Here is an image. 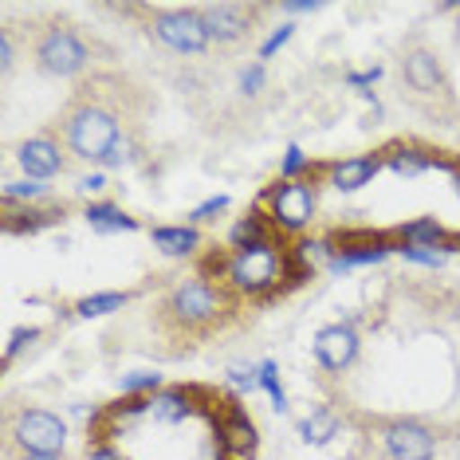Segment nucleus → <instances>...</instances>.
Here are the masks:
<instances>
[{"instance_id": "obj_1", "label": "nucleus", "mask_w": 460, "mask_h": 460, "mask_svg": "<svg viewBox=\"0 0 460 460\" xmlns=\"http://www.w3.org/2000/svg\"><path fill=\"white\" fill-rule=\"evenodd\" d=\"M225 279L240 296H268L291 279V252H284L276 240H260L225 260Z\"/></svg>"}, {"instance_id": "obj_2", "label": "nucleus", "mask_w": 460, "mask_h": 460, "mask_svg": "<svg viewBox=\"0 0 460 460\" xmlns=\"http://www.w3.org/2000/svg\"><path fill=\"white\" fill-rule=\"evenodd\" d=\"M122 138V122L119 114L99 107V102H83L67 114V150L75 158H87V162H102L107 150Z\"/></svg>"}, {"instance_id": "obj_3", "label": "nucleus", "mask_w": 460, "mask_h": 460, "mask_svg": "<svg viewBox=\"0 0 460 460\" xmlns=\"http://www.w3.org/2000/svg\"><path fill=\"white\" fill-rule=\"evenodd\" d=\"M170 319L185 331H205L208 323H217L225 315V296L217 284H208L205 276H193V279H181L173 291H170V303H165Z\"/></svg>"}, {"instance_id": "obj_4", "label": "nucleus", "mask_w": 460, "mask_h": 460, "mask_svg": "<svg viewBox=\"0 0 460 460\" xmlns=\"http://www.w3.org/2000/svg\"><path fill=\"white\" fill-rule=\"evenodd\" d=\"M264 205H268V221L276 233H288V236H299L303 228H311V221H315V185L311 181H276L268 190L264 197Z\"/></svg>"}, {"instance_id": "obj_5", "label": "nucleus", "mask_w": 460, "mask_h": 460, "mask_svg": "<svg viewBox=\"0 0 460 460\" xmlns=\"http://www.w3.org/2000/svg\"><path fill=\"white\" fill-rule=\"evenodd\" d=\"M150 28H154V36H158L165 48L181 51V56H201V51L213 44L197 8H170V13H158Z\"/></svg>"}, {"instance_id": "obj_6", "label": "nucleus", "mask_w": 460, "mask_h": 460, "mask_svg": "<svg viewBox=\"0 0 460 460\" xmlns=\"http://www.w3.org/2000/svg\"><path fill=\"white\" fill-rule=\"evenodd\" d=\"M36 59H40V67H44L48 75L67 79V75H79V71L87 67L91 51L75 32H71V28H48V32L40 36V44H36Z\"/></svg>"}, {"instance_id": "obj_7", "label": "nucleus", "mask_w": 460, "mask_h": 460, "mask_svg": "<svg viewBox=\"0 0 460 460\" xmlns=\"http://www.w3.org/2000/svg\"><path fill=\"white\" fill-rule=\"evenodd\" d=\"M13 437L24 453L59 456V448H64V441H67V425L48 410H24L13 425Z\"/></svg>"}, {"instance_id": "obj_8", "label": "nucleus", "mask_w": 460, "mask_h": 460, "mask_svg": "<svg viewBox=\"0 0 460 460\" xmlns=\"http://www.w3.org/2000/svg\"><path fill=\"white\" fill-rule=\"evenodd\" d=\"M358 331L350 327V323H331V327H323L315 334V342H311V354H315V362L323 366V370L331 374H342L347 366L358 358Z\"/></svg>"}, {"instance_id": "obj_9", "label": "nucleus", "mask_w": 460, "mask_h": 460, "mask_svg": "<svg viewBox=\"0 0 460 460\" xmlns=\"http://www.w3.org/2000/svg\"><path fill=\"white\" fill-rule=\"evenodd\" d=\"M382 441L390 460H433L437 453V437L421 421H390Z\"/></svg>"}, {"instance_id": "obj_10", "label": "nucleus", "mask_w": 460, "mask_h": 460, "mask_svg": "<svg viewBox=\"0 0 460 460\" xmlns=\"http://www.w3.org/2000/svg\"><path fill=\"white\" fill-rule=\"evenodd\" d=\"M385 158L382 154H362V158H342L327 165V185L339 193H358L362 185H370L382 173Z\"/></svg>"}, {"instance_id": "obj_11", "label": "nucleus", "mask_w": 460, "mask_h": 460, "mask_svg": "<svg viewBox=\"0 0 460 460\" xmlns=\"http://www.w3.org/2000/svg\"><path fill=\"white\" fill-rule=\"evenodd\" d=\"M397 244H385L382 236H366V240H342L339 248L331 252L327 268L339 276V271H350V268H362V264H382L385 256L394 252Z\"/></svg>"}, {"instance_id": "obj_12", "label": "nucleus", "mask_w": 460, "mask_h": 460, "mask_svg": "<svg viewBox=\"0 0 460 460\" xmlns=\"http://www.w3.org/2000/svg\"><path fill=\"white\" fill-rule=\"evenodd\" d=\"M16 162H20V170L32 177V181H48V177H56L59 170H64V154H59V146L51 142V138H28V142H20Z\"/></svg>"}, {"instance_id": "obj_13", "label": "nucleus", "mask_w": 460, "mask_h": 460, "mask_svg": "<svg viewBox=\"0 0 460 460\" xmlns=\"http://www.w3.org/2000/svg\"><path fill=\"white\" fill-rule=\"evenodd\" d=\"M197 13L205 20L208 40H217V44H233V40L248 32V16H244V8H236V4H205V8H197Z\"/></svg>"}, {"instance_id": "obj_14", "label": "nucleus", "mask_w": 460, "mask_h": 460, "mask_svg": "<svg viewBox=\"0 0 460 460\" xmlns=\"http://www.w3.org/2000/svg\"><path fill=\"white\" fill-rule=\"evenodd\" d=\"M402 75L417 95H437V91L445 87V71L437 64L433 51H410V56L402 59Z\"/></svg>"}, {"instance_id": "obj_15", "label": "nucleus", "mask_w": 460, "mask_h": 460, "mask_svg": "<svg viewBox=\"0 0 460 460\" xmlns=\"http://www.w3.org/2000/svg\"><path fill=\"white\" fill-rule=\"evenodd\" d=\"M193 413V394L190 390H177V385H170V390H158L150 397V405H146V417L158 425H177L185 421V417Z\"/></svg>"}, {"instance_id": "obj_16", "label": "nucleus", "mask_w": 460, "mask_h": 460, "mask_svg": "<svg viewBox=\"0 0 460 460\" xmlns=\"http://www.w3.org/2000/svg\"><path fill=\"white\" fill-rule=\"evenodd\" d=\"M221 445L236 456H248L256 448V425L248 421V413L240 405H228V413L221 421Z\"/></svg>"}, {"instance_id": "obj_17", "label": "nucleus", "mask_w": 460, "mask_h": 460, "mask_svg": "<svg viewBox=\"0 0 460 460\" xmlns=\"http://www.w3.org/2000/svg\"><path fill=\"white\" fill-rule=\"evenodd\" d=\"M150 240L165 256H193L197 248H201V233H197L193 225H158L150 233Z\"/></svg>"}, {"instance_id": "obj_18", "label": "nucleus", "mask_w": 460, "mask_h": 460, "mask_svg": "<svg viewBox=\"0 0 460 460\" xmlns=\"http://www.w3.org/2000/svg\"><path fill=\"white\" fill-rule=\"evenodd\" d=\"M382 158L397 177H421L425 170H433L437 165V158L433 154H425L421 146H394V150H385Z\"/></svg>"}, {"instance_id": "obj_19", "label": "nucleus", "mask_w": 460, "mask_h": 460, "mask_svg": "<svg viewBox=\"0 0 460 460\" xmlns=\"http://www.w3.org/2000/svg\"><path fill=\"white\" fill-rule=\"evenodd\" d=\"M83 217H87V225L95 228V233H134V228H138L134 217H127L119 205H111V201H91L87 208H83Z\"/></svg>"}, {"instance_id": "obj_20", "label": "nucleus", "mask_w": 460, "mask_h": 460, "mask_svg": "<svg viewBox=\"0 0 460 460\" xmlns=\"http://www.w3.org/2000/svg\"><path fill=\"white\" fill-rule=\"evenodd\" d=\"M397 236H402V244H417V248H448V233L437 217H421V221L402 225ZM448 252H453V248H448Z\"/></svg>"}, {"instance_id": "obj_21", "label": "nucleus", "mask_w": 460, "mask_h": 460, "mask_svg": "<svg viewBox=\"0 0 460 460\" xmlns=\"http://www.w3.org/2000/svg\"><path fill=\"white\" fill-rule=\"evenodd\" d=\"M59 221V213L56 208H8V217H4V228L8 233H40V228H48V225H56Z\"/></svg>"}, {"instance_id": "obj_22", "label": "nucleus", "mask_w": 460, "mask_h": 460, "mask_svg": "<svg viewBox=\"0 0 460 460\" xmlns=\"http://www.w3.org/2000/svg\"><path fill=\"white\" fill-rule=\"evenodd\" d=\"M260 240H271L268 225H264V213H248V217H240V221L228 228V244H233V252L252 248V244H260Z\"/></svg>"}, {"instance_id": "obj_23", "label": "nucleus", "mask_w": 460, "mask_h": 460, "mask_svg": "<svg viewBox=\"0 0 460 460\" xmlns=\"http://www.w3.org/2000/svg\"><path fill=\"white\" fill-rule=\"evenodd\" d=\"M130 303L127 291H99V296H87L75 303V315L79 319H102V315H114V311H122Z\"/></svg>"}, {"instance_id": "obj_24", "label": "nucleus", "mask_w": 460, "mask_h": 460, "mask_svg": "<svg viewBox=\"0 0 460 460\" xmlns=\"http://www.w3.org/2000/svg\"><path fill=\"white\" fill-rule=\"evenodd\" d=\"M334 429H339V417H334L331 410H315L311 417H303L299 421V437L307 445H327L334 437Z\"/></svg>"}, {"instance_id": "obj_25", "label": "nucleus", "mask_w": 460, "mask_h": 460, "mask_svg": "<svg viewBox=\"0 0 460 460\" xmlns=\"http://www.w3.org/2000/svg\"><path fill=\"white\" fill-rule=\"evenodd\" d=\"M48 197V185L44 181H32V177H24V181H4V205L16 208L20 201H24V208L32 201H44Z\"/></svg>"}, {"instance_id": "obj_26", "label": "nucleus", "mask_w": 460, "mask_h": 460, "mask_svg": "<svg viewBox=\"0 0 460 460\" xmlns=\"http://www.w3.org/2000/svg\"><path fill=\"white\" fill-rule=\"evenodd\" d=\"M122 394L127 397H154L162 390V374H150V370H138V374H122Z\"/></svg>"}, {"instance_id": "obj_27", "label": "nucleus", "mask_w": 460, "mask_h": 460, "mask_svg": "<svg viewBox=\"0 0 460 460\" xmlns=\"http://www.w3.org/2000/svg\"><path fill=\"white\" fill-rule=\"evenodd\" d=\"M260 390L271 397V405H276L279 413H288V394H284V385H279L276 362H260Z\"/></svg>"}, {"instance_id": "obj_28", "label": "nucleus", "mask_w": 460, "mask_h": 460, "mask_svg": "<svg viewBox=\"0 0 460 460\" xmlns=\"http://www.w3.org/2000/svg\"><path fill=\"white\" fill-rule=\"evenodd\" d=\"M394 252H397V256H405V260H410V264L441 268V264H445V256H448V248H417V244H397Z\"/></svg>"}, {"instance_id": "obj_29", "label": "nucleus", "mask_w": 460, "mask_h": 460, "mask_svg": "<svg viewBox=\"0 0 460 460\" xmlns=\"http://www.w3.org/2000/svg\"><path fill=\"white\" fill-rule=\"evenodd\" d=\"M225 208H228V197H225V193H217V197H208V201L197 205L193 213L185 217V225H193V228H197V225H205V221H217V217H221Z\"/></svg>"}, {"instance_id": "obj_30", "label": "nucleus", "mask_w": 460, "mask_h": 460, "mask_svg": "<svg viewBox=\"0 0 460 460\" xmlns=\"http://www.w3.org/2000/svg\"><path fill=\"white\" fill-rule=\"evenodd\" d=\"M228 385L240 394L260 390V366H228Z\"/></svg>"}, {"instance_id": "obj_31", "label": "nucleus", "mask_w": 460, "mask_h": 460, "mask_svg": "<svg viewBox=\"0 0 460 460\" xmlns=\"http://www.w3.org/2000/svg\"><path fill=\"white\" fill-rule=\"evenodd\" d=\"M40 339V327H16L13 334H8V342H4V362H13L24 347H32V342Z\"/></svg>"}, {"instance_id": "obj_32", "label": "nucleus", "mask_w": 460, "mask_h": 460, "mask_svg": "<svg viewBox=\"0 0 460 460\" xmlns=\"http://www.w3.org/2000/svg\"><path fill=\"white\" fill-rule=\"evenodd\" d=\"M303 170H307V154H303L299 146H288L284 165H279V181H299Z\"/></svg>"}, {"instance_id": "obj_33", "label": "nucleus", "mask_w": 460, "mask_h": 460, "mask_svg": "<svg viewBox=\"0 0 460 460\" xmlns=\"http://www.w3.org/2000/svg\"><path fill=\"white\" fill-rule=\"evenodd\" d=\"M264 91V64H248L240 71V95H260Z\"/></svg>"}, {"instance_id": "obj_34", "label": "nucleus", "mask_w": 460, "mask_h": 460, "mask_svg": "<svg viewBox=\"0 0 460 460\" xmlns=\"http://www.w3.org/2000/svg\"><path fill=\"white\" fill-rule=\"evenodd\" d=\"M291 36H296V24H284V28H276V32H271V36L264 40V44H260V59H271V56H276L279 48L288 44Z\"/></svg>"}, {"instance_id": "obj_35", "label": "nucleus", "mask_w": 460, "mask_h": 460, "mask_svg": "<svg viewBox=\"0 0 460 460\" xmlns=\"http://www.w3.org/2000/svg\"><path fill=\"white\" fill-rule=\"evenodd\" d=\"M127 162H134V142L130 138H119L107 150V158H102V165H127Z\"/></svg>"}, {"instance_id": "obj_36", "label": "nucleus", "mask_w": 460, "mask_h": 460, "mask_svg": "<svg viewBox=\"0 0 460 460\" xmlns=\"http://www.w3.org/2000/svg\"><path fill=\"white\" fill-rule=\"evenodd\" d=\"M382 79V67H370V71H350L347 83L350 87H370V83H378Z\"/></svg>"}, {"instance_id": "obj_37", "label": "nucleus", "mask_w": 460, "mask_h": 460, "mask_svg": "<svg viewBox=\"0 0 460 460\" xmlns=\"http://www.w3.org/2000/svg\"><path fill=\"white\" fill-rule=\"evenodd\" d=\"M13 56H16V51H13V36L0 32V67H4V71H13Z\"/></svg>"}, {"instance_id": "obj_38", "label": "nucleus", "mask_w": 460, "mask_h": 460, "mask_svg": "<svg viewBox=\"0 0 460 460\" xmlns=\"http://www.w3.org/2000/svg\"><path fill=\"white\" fill-rule=\"evenodd\" d=\"M319 0H288L284 4V13H319Z\"/></svg>"}, {"instance_id": "obj_39", "label": "nucleus", "mask_w": 460, "mask_h": 460, "mask_svg": "<svg viewBox=\"0 0 460 460\" xmlns=\"http://www.w3.org/2000/svg\"><path fill=\"white\" fill-rule=\"evenodd\" d=\"M79 190H83V193H99V190H107V177H102V173L83 177V181H79Z\"/></svg>"}, {"instance_id": "obj_40", "label": "nucleus", "mask_w": 460, "mask_h": 460, "mask_svg": "<svg viewBox=\"0 0 460 460\" xmlns=\"http://www.w3.org/2000/svg\"><path fill=\"white\" fill-rule=\"evenodd\" d=\"M24 460H59V456H44V453H24Z\"/></svg>"}]
</instances>
